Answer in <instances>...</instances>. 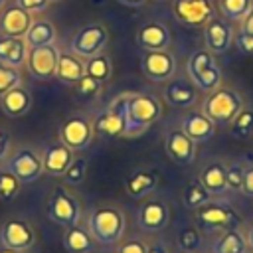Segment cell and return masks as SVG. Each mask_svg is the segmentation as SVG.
<instances>
[{
	"mask_svg": "<svg viewBox=\"0 0 253 253\" xmlns=\"http://www.w3.org/2000/svg\"><path fill=\"white\" fill-rule=\"evenodd\" d=\"M162 117V105L154 95L136 93L126 103V126L123 136H138Z\"/></svg>",
	"mask_w": 253,
	"mask_h": 253,
	"instance_id": "obj_1",
	"label": "cell"
},
{
	"mask_svg": "<svg viewBox=\"0 0 253 253\" xmlns=\"http://www.w3.org/2000/svg\"><path fill=\"white\" fill-rule=\"evenodd\" d=\"M125 215L115 206H101L91 211L87 219V229L101 245H115L125 235Z\"/></svg>",
	"mask_w": 253,
	"mask_h": 253,
	"instance_id": "obj_2",
	"label": "cell"
},
{
	"mask_svg": "<svg viewBox=\"0 0 253 253\" xmlns=\"http://www.w3.org/2000/svg\"><path fill=\"white\" fill-rule=\"evenodd\" d=\"M241 109H243V99L235 89L217 87L210 91V95L206 97L202 113L208 119H211L215 125H229Z\"/></svg>",
	"mask_w": 253,
	"mask_h": 253,
	"instance_id": "obj_3",
	"label": "cell"
},
{
	"mask_svg": "<svg viewBox=\"0 0 253 253\" xmlns=\"http://www.w3.org/2000/svg\"><path fill=\"white\" fill-rule=\"evenodd\" d=\"M188 75L190 81L202 91H213L221 83V71L213 61V53L210 49H196L188 59Z\"/></svg>",
	"mask_w": 253,
	"mask_h": 253,
	"instance_id": "obj_4",
	"label": "cell"
},
{
	"mask_svg": "<svg viewBox=\"0 0 253 253\" xmlns=\"http://www.w3.org/2000/svg\"><path fill=\"white\" fill-rule=\"evenodd\" d=\"M196 221L204 231H225L241 223L239 213L221 202H208L196 210Z\"/></svg>",
	"mask_w": 253,
	"mask_h": 253,
	"instance_id": "obj_5",
	"label": "cell"
},
{
	"mask_svg": "<svg viewBox=\"0 0 253 253\" xmlns=\"http://www.w3.org/2000/svg\"><path fill=\"white\" fill-rule=\"evenodd\" d=\"M47 217L61 227L77 225L81 219V204L71 192L59 186L51 192L47 200Z\"/></svg>",
	"mask_w": 253,
	"mask_h": 253,
	"instance_id": "obj_6",
	"label": "cell"
},
{
	"mask_svg": "<svg viewBox=\"0 0 253 253\" xmlns=\"http://www.w3.org/2000/svg\"><path fill=\"white\" fill-rule=\"evenodd\" d=\"M109 43V32L101 24H89L83 26L71 40V53H75L81 59H89L97 53H103V49Z\"/></svg>",
	"mask_w": 253,
	"mask_h": 253,
	"instance_id": "obj_7",
	"label": "cell"
},
{
	"mask_svg": "<svg viewBox=\"0 0 253 253\" xmlns=\"http://www.w3.org/2000/svg\"><path fill=\"white\" fill-rule=\"evenodd\" d=\"M6 164H8V170L22 182V184H30V182H36L42 174H43V162H42V156L32 150V148H18L16 152L8 154L6 158Z\"/></svg>",
	"mask_w": 253,
	"mask_h": 253,
	"instance_id": "obj_8",
	"label": "cell"
},
{
	"mask_svg": "<svg viewBox=\"0 0 253 253\" xmlns=\"http://www.w3.org/2000/svg\"><path fill=\"white\" fill-rule=\"evenodd\" d=\"M128 93L119 95L117 99L111 101L107 111H103L97 121L93 123V128L101 134L107 136H123L125 126H126V103H128Z\"/></svg>",
	"mask_w": 253,
	"mask_h": 253,
	"instance_id": "obj_9",
	"label": "cell"
},
{
	"mask_svg": "<svg viewBox=\"0 0 253 253\" xmlns=\"http://www.w3.org/2000/svg\"><path fill=\"white\" fill-rule=\"evenodd\" d=\"M93 134H95L93 123H89L81 115H73V117L65 119L63 125H61V128H59V142L69 146L73 152L75 150H85L93 142Z\"/></svg>",
	"mask_w": 253,
	"mask_h": 253,
	"instance_id": "obj_10",
	"label": "cell"
},
{
	"mask_svg": "<svg viewBox=\"0 0 253 253\" xmlns=\"http://www.w3.org/2000/svg\"><path fill=\"white\" fill-rule=\"evenodd\" d=\"M57 59H59V51L55 49L53 43H49L42 47H32L28 51L26 65L34 79L47 81V79H53L57 73Z\"/></svg>",
	"mask_w": 253,
	"mask_h": 253,
	"instance_id": "obj_11",
	"label": "cell"
},
{
	"mask_svg": "<svg viewBox=\"0 0 253 253\" xmlns=\"http://www.w3.org/2000/svg\"><path fill=\"white\" fill-rule=\"evenodd\" d=\"M140 67L150 81H168L176 71V59L168 49L144 51L140 57Z\"/></svg>",
	"mask_w": 253,
	"mask_h": 253,
	"instance_id": "obj_12",
	"label": "cell"
},
{
	"mask_svg": "<svg viewBox=\"0 0 253 253\" xmlns=\"http://www.w3.org/2000/svg\"><path fill=\"white\" fill-rule=\"evenodd\" d=\"M0 243L16 251H26L36 243V231L24 219H8L0 227Z\"/></svg>",
	"mask_w": 253,
	"mask_h": 253,
	"instance_id": "obj_13",
	"label": "cell"
},
{
	"mask_svg": "<svg viewBox=\"0 0 253 253\" xmlns=\"http://www.w3.org/2000/svg\"><path fill=\"white\" fill-rule=\"evenodd\" d=\"M174 16L186 26H204L213 16L211 0H174Z\"/></svg>",
	"mask_w": 253,
	"mask_h": 253,
	"instance_id": "obj_14",
	"label": "cell"
},
{
	"mask_svg": "<svg viewBox=\"0 0 253 253\" xmlns=\"http://www.w3.org/2000/svg\"><path fill=\"white\" fill-rule=\"evenodd\" d=\"M204 40H206V49H210L213 55L225 53L233 42V30L223 18L211 16L204 24Z\"/></svg>",
	"mask_w": 253,
	"mask_h": 253,
	"instance_id": "obj_15",
	"label": "cell"
},
{
	"mask_svg": "<svg viewBox=\"0 0 253 253\" xmlns=\"http://www.w3.org/2000/svg\"><path fill=\"white\" fill-rule=\"evenodd\" d=\"M164 146H166V154H168L176 164L188 166V164H192L194 158H196V142H194L182 128H172V130H168L166 140H164Z\"/></svg>",
	"mask_w": 253,
	"mask_h": 253,
	"instance_id": "obj_16",
	"label": "cell"
},
{
	"mask_svg": "<svg viewBox=\"0 0 253 253\" xmlns=\"http://www.w3.org/2000/svg\"><path fill=\"white\" fill-rule=\"evenodd\" d=\"M138 225L144 231H160L170 221V210L162 200H148L138 208Z\"/></svg>",
	"mask_w": 253,
	"mask_h": 253,
	"instance_id": "obj_17",
	"label": "cell"
},
{
	"mask_svg": "<svg viewBox=\"0 0 253 253\" xmlns=\"http://www.w3.org/2000/svg\"><path fill=\"white\" fill-rule=\"evenodd\" d=\"M32 26V14H28L18 4L8 6L0 14V34L10 38H24Z\"/></svg>",
	"mask_w": 253,
	"mask_h": 253,
	"instance_id": "obj_18",
	"label": "cell"
},
{
	"mask_svg": "<svg viewBox=\"0 0 253 253\" xmlns=\"http://www.w3.org/2000/svg\"><path fill=\"white\" fill-rule=\"evenodd\" d=\"M170 32L164 24L160 22H148L138 28L136 32V43L144 51H156V49H166L170 45Z\"/></svg>",
	"mask_w": 253,
	"mask_h": 253,
	"instance_id": "obj_19",
	"label": "cell"
},
{
	"mask_svg": "<svg viewBox=\"0 0 253 253\" xmlns=\"http://www.w3.org/2000/svg\"><path fill=\"white\" fill-rule=\"evenodd\" d=\"M164 99L172 107H192L198 99V87L190 79H168L164 87Z\"/></svg>",
	"mask_w": 253,
	"mask_h": 253,
	"instance_id": "obj_20",
	"label": "cell"
},
{
	"mask_svg": "<svg viewBox=\"0 0 253 253\" xmlns=\"http://www.w3.org/2000/svg\"><path fill=\"white\" fill-rule=\"evenodd\" d=\"M182 130L198 144V142L210 140L215 134V123L208 119L202 111H190L182 119Z\"/></svg>",
	"mask_w": 253,
	"mask_h": 253,
	"instance_id": "obj_21",
	"label": "cell"
},
{
	"mask_svg": "<svg viewBox=\"0 0 253 253\" xmlns=\"http://www.w3.org/2000/svg\"><path fill=\"white\" fill-rule=\"evenodd\" d=\"M71 160H73V150L69 146H65L63 142L49 144L42 154L43 172H47L49 176H63V172L67 170Z\"/></svg>",
	"mask_w": 253,
	"mask_h": 253,
	"instance_id": "obj_22",
	"label": "cell"
},
{
	"mask_svg": "<svg viewBox=\"0 0 253 253\" xmlns=\"http://www.w3.org/2000/svg\"><path fill=\"white\" fill-rule=\"evenodd\" d=\"M28 51L30 47L24 38H10V36L0 38V63L20 69L28 59Z\"/></svg>",
	"mask_w": 253,
	"mask_h": 253,
	"instance_id": "obj_23",
	"label": "cell"
},
{
	"mask_svg": "<svg viewBox=\"0 0 253 253\" xmlns=\"http://www.w3.org/2000/svg\"><path fill=\"white\" fill-rule=\"evenodd\" d=\"M200 182L202 186L211 194V196H221L225 194L227 188V168L223 162L213 160L210 162L202 172H200Z\"/></svg>",
	"mask_w": 253,
	"mask_h": 253,
	"instance_id": "obj_24",
	"label": "cell"
},
{
	"mask_svg": "<svg viewBox=\"0 0 253 253\" xmlns=\"http://www.w3.org/2000/svg\"><path fill=\"white\" fill-rule=\"evenodd\" d=\"M0 107L8 117H22L32 107V95L22 85H16L0 95Z\"/></svg>",
	"mask_w": 253,
	"mask_h": 253,
	"instance_id": "obj_25",
	"label": "cell"
},
{
	"mask_svg": "<svg viewBox=\"0 0 253 253\" xmlns=\"http://www.w3.org/2000/svg\"><path fill=\"white\" fill-rule=\"evenodd\" d=\"M95 243L97 241L89 233L87 227H81L79 223L77 225H71V227H65L63 247L69 253H93L95 251Z\"/></svg>",
	"mask_w": 253,
	"mask_h": 253,
	"instance_id": "obj_26",
	"label": "cell"
},
{
	"mask_svg": "<svg viewBox=\"0 0 253 253\" xmlns=\"http://www.w3.org/2000/svg\"><path fill=\"white\" fill-rule=\"evenodd\" d=\"M83 75H85V63L81 61V57H77L75 53H59L55 77L61 83L75 85Z\"/></svg>",
	"mask_w": 253,
	"mask_h": 253,
	"instance_id": "obj_27",
	"label": "cell"
},
{
	"mask_svg": "<svg viewBox=\"0 0 253 253\" xmlns=\"http://www.w3.org/2000/svg\"><path fill=\"white\" fill-rule=\"evenodd\" d=\"M211 253H249V245L245 235L237 227H233L221 231V235L211 245Z\"/></svg>",
	"mask_w": 253,
	"mask_h": 253,
	"instance_id": "obj_28",
	"label": "cell"
},
{
	"mask_svg": "<svg viewBox=\"0 0 253 253\" xmlns=\"http://www.w3.org/2000/svg\"><path fill=\"white\" fill-rule=\"evenodd\" d=\"M158 188V176L154 172H148V170H140V172H134L128 180H126V194L134 200H140V198H146L148 194H152L154 190Z\"/></svg>",
	"mask_w": 253,
	"mask_h": 253,
	"instance_id": "obj_29",
	"label": "cell"
},
{
	"mask_svg": "<svg viewBox=\"0 0 253 253\" xmlns=\"http://www.w3.org/2000/svg\"><path fill=\"white\" fill-rule=\"evenodd\" d=\"M28 47H42V45H49L55 40V28L49 20H32V26L28 28L26 36H24Z\"/></svg>",
	"mask_w": 253,
	"mask_h": 253,
	"instance_id": "obj_30",
	"label": "cell"
},
{
	"mask_svg": "<svg viewBox=\"0 0 253 253\" xmlns=\"http://www.w3.org/2000/svg\"><path fill=\"white\" fill-rule=\"evenodd\" d=\"M182 200H184V206H186V208L198 210V208H202L204 204L211 202V194L202 186L200 180H196V182H190V184L184 188Z\"/></svg>",
	"mask_w": 253,
	"mask_h": 253,
	"instance_id": "obj_31",
	"label": "cell"
},
{
	"mask_svg": "<svg viewBox=\"0 0 253 253\" xmlns=\"http://www.w3.org/2000/svg\"><path fill=\"white\" fill-rule=\"evenodd\" d=\"M251 8H253V0H219L221 14L231 22H241Z\"/></svg>",
	"mask_w": 253,
	"mask_h": 253,
	"instance_id": "obj_32",
	"label": "cell"
},
{
	"mask_svg": "<svg viewBox=\"0 0 253 253\" xmlns=\"http://www.w3.org/2000/svg\"><path fill=\"white\" fill-rule=\"evenodd\" d=\"M111 71H113V65L105 53H97V55L89 57V61L85 63V73L95 77L97 81H105L111 75Z\"/></svg>",
	"mask_w": 253,
	"mask_h": 253,
	"instance_id": "obj_33",
	"label": "cell"
},
{
	"mask_svg": "<svg viewBox=\"0 0 253 253\" xmlns=\"http://www.w3.org/2000/svg\"><path fill=\"white\" fill-rule=\"evenodd\" d=\"M229 130L237 138H247L253 134V109H241L237 117L229 123Z\"/></svg>",
	"mask_w": 253,
	"mask_h": 253,
	"instance_id": "obj_34",
	"label": "cell"
},
{
	"mask_svg": "<svg viewBox=\"0 0 253 253\" xmlns=\"http://www.w3.org/2000/svg\"><path fill=\"white\" fill-rule=\"evenodd\" d=\"M176 243L184 253H196L202 247V233L196 227H184L178 231Z\"/></svg>",
	"mask_w": 253,
	"mask_h": 253,
	"instance_id": "obj_35",
	"label": "cell"
},
{
	"mask_svg": "<svg viewBox=\"0 0 253 253\" xmlns=\"http://www.w3.org/2000/svg\"><path fill=\"white\" fill-rule=\"evenodd\" d=\"M85 176H87V160L85 158H73L61 178L69 186H79L85 182Z\"/></svg>",
	"mask_w": 253,
	"mask_h": 253,
	"instance_id": "obj_36",
	"label": "cell"
},
{
	"mask_svg": "<svg viewBox=\"0 0 253 253\" xmlns=\"http://www.w3.org/2000/svg\"><path fill=\"white\" fill-rule=\"evenodd\" d=\"M20 184H22V182H20L10 170L0 172V200L10 202L12 198H16L18 192H20Z\"/></svg>",
	"mask_w": 253,
	"mask_h": 253,
	"instance_id": "obj_37",
	"label": "cell"
},
{
	"mask_svg": "<svg viewBox=\"0 0 253 253\" xmlns=\"http://www.w3.org/2000/svg\"><path fill=\"white\" fill-rule=\"evenodd\" d=\"M20 79H22V73L18 67H10V65L0 63V95H4L8 89L20 85Z\"/></svg>",
	"mask_w": 253,
	"mask_h": 253,
	"instance_id": "obj_38",
	"label": "cell"
},
{
	"mask_svg": "<svg viewBox=\"0 0 253 253\" xmlns=\"http://www.w3.org/2000/svg\"><path fill=\"white\" fill-rule=\"evenodd\" d=\"M227 168V188L233 192H241L243 188V176H245V168L239 162H233Z\"/></svg>",
	"mask_w": 253,
	"mask_h": 253,
	"instance_id": "obj_39",
	"label": "cell"
},
{
	"mask_svg": "<svg viewBox=\"0 0 253 253\" xmlns=\"http://www.w3.org/2000/svg\"><path fill=\"white\" fill-rule=\"evenodd\" d=\"M75 89H77V93L91 97V95H97V93L101 91V81H97L95 77H91V75L85 73V75L75 83Z\"/></svg>",
	"mask_w": 253,
	"mask_h": 253,
	"instance_id": "obj_40",
	"label": "cell"
},
{
	"mask_svg": "<svg viewBox=\"0 0 253 253\" xmlns=\"http://www.w3.org/2000/svg\"><path fill=\"white\" fill-rule=\"evenodd\" d=\"M16 4H18L20 8H24L28 14L38 16V14H42V12L47 10L49 0H16Z\"/></svg>",
	"mask_w": 253,
	"mask_h": 253,
	"instance_id": "obj_41",
	"label": "cell"
},
{
	"mask_svg": "<svg viewBox=\"0 0 253 253\" xmlns=\"http://www.w3.org/2000/svg\"><path fill=\"white\" fill-rule=\"evenodd\" d=\"M233 42H235V45H237V49H239L241 53L253 55V36H251V34H247V32L241 30V32L235 34Z\"/></svg>",
	"mask_w": 253,
	"mask_h": 253,
	"instance_id": "obj_42",
	"label": "cell"
},
{
	"mask_svg": "<svg viewBox=\"0 0 253 253\" xmlns=\"http://www.w3.org/2000/svg\"><path fill=\"white\" fill-rule=\"evenodd\" d=\"M117 253H146V243L138 239H128L117 249Z\"/></svg>",
	"mask_w": 253,
	"mask_h": 253,
	"instance_id": "obj_43",
	"label": "cell"
},
{
	"mask_svg": "<svg viewBox=\"0 0 253 253\" xmlns=\"http://www.w3.org/2000/svg\"><path fill=\"white\" fill-rule=\"evenodd\" d=\"M241 192L249 198H253V166L245 168V176H243V188Z\"/></svg>",
	"mask_w": 253,
	"mask_h": 253,
	"instance_id": "obj_44",
	"label": "cell"
},
{
	"mask_svg": "<svg viewBox=\"0 0 253 253\" xmlns=\"http://www.w3.org/2000/svg\"><path fill=\"white\" fill-rule=\"evenodd\" d=\"M10 154V134L0 128V160H6Z\"/></svg>",
	"mask_w": 253,
	"mask_h": 253,
	"instance_id": "obj_45",
	"label": "cell"
},
{
	"mask_svg": "<svg viewBox=\"0 0 253 253\" xmlns=\"http://www.w3.org/2000/svg\"><path fill=\"white\" fill-rule=\"evenodd\" d=\"M241 30L253 36V8H251V10H249V14L241 20Z\"/></svg>",
	"mask_w": 253,
	"mask_h": 253,
	"instance_id": "obj_46",
	"label": "cell"
},
{
	"mask_svg": "<svg viewBox=\"0 0 253 253\" xmlns=\"http://www.w3.org/2000/svg\"><path fill=\"white\" fill-rule=\"evenodd\" d=\"M146 253H170V251L162 241H154L152 245H146Z\"/></svg>",
	"mask_w": 253,
	"mask_h": 253,
	"instance_id": "obj_47",
	"label": "cell"
},
{
	"mask_svg": "<svg viewBox=\"0 0 253 253\" xmlns=\"http://www.w3.org/2000/svg\"><path fill=\"white\" fill-rule=\"evenodd\" d=\"M121 4H125V6H130V8H138V6H142L146 0H119Z\"/></svg>",
	"mask_w": 253,
	"mask_h": 253,
	"instance_id": "obj_48",
	"label": "cell"
},
{
	"mask_svg": "<svg viewBox=\"0 0 253 253\" xmlns=\"http://www.w3.org/2000/svg\"><path fill=\"white\" fill-rule=\"evenodd\" d=\"M245 239H247V245H249V249H253V223L249 225V229H247V235H245Z\"/></svg>",
	"mask_w": 253,
	"mask_h": 253,
	"instance_id": "obj_49",
	"label": "cell"
},
{
	"mask_svg": "<svg viewBox=\"0 0 253 253\" xmlns=\"http://www.w3.org/2000/svg\"><path fill=\"white\" fill-rule=\"evenodd\" d=\"M0 253H22V251H16V249H10V247H0Z\"/></svg>",
	"mask_w": 253,
	"mask_h": 253,
	"instance_id": "obj_50",
	"label": "cell"
},
{
	"mask_svg": "<svg viewBox=\"0 0 253 253\" xmlns=\"http://www.w3.org/2000/svg\"><path fill=\"white\" fill-rule=\"evenodd\" d=\"M4 4H6V0H0V12H2V8H4Z\"/></svg>",
	"mask_w": 253,
	"mask_h": 253,
	"instance_id": "obj_51",
	"label": "cell"
},
{
	"mask_svg": "<svg viewBox=\"0 0 253 253\" xmlns=\"http://www.w3.org/2000/svg\"><path fill=\"white\" fill-rule=\"evenodd\" d=\"M51 2H59V0H49V4H51Z\"/></svg>",
	"mask_w": 253,
	"mask_h": 253,
	"instance_id": "obj_52",
	"label": "cell"
}]
</instances>
